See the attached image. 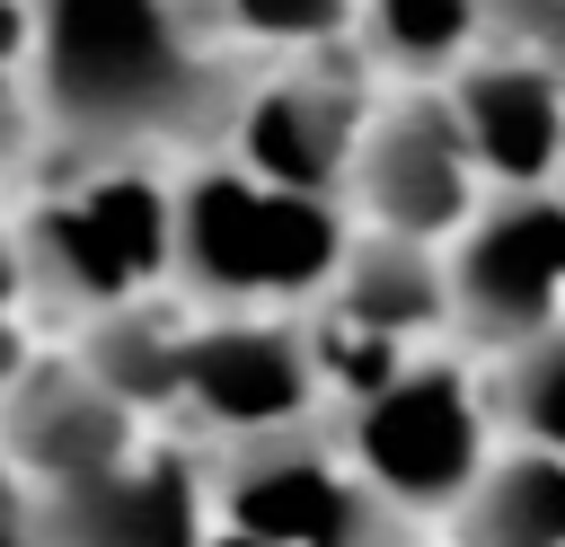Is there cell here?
Returning a JSON list of instances; mask_svg holds the SVG:
<instances>
[{"mask_svg":"<svg viewBox=\"0 0 565 547\" xmlns=\"http://www.w3.org/2000/svg\"><path fill=\"white\" fill-rule=\"evenodd\" d=\"M344 450L353 468L415 521V512H459L486 468H494V441H486V397L468 388L459 362H406L397 379H380L371 397L344 406Z\"/></svg>","mask_w":565,"mask_h":547,"instance_id":"obj_4","label":"cell"},{"mask_svg":"<svg viewBox=\"0 0 565 547\" xmlns=\"http://www.w3.org/2000/svg\"><path fill=\"white\" fill-rule=\"evenodd\" d=\"M221 18L247 44H282V53H318L344 26H362V0H221Z\"/></svg>","mask_w":565,"mask_h":547,"instance_id":"obj_18","label":"cell"},{"mask_svg":"<svg viewBox=\"0 0 565 547\" xmlns=\"http://www.w3.org/2000/svg\"><path fill=\"white\" fill-rule=\"evenodd\" d=\"M353 203L371 229H397V238H433L450 247L477 203H486V168L459 132V106L450 88L441 97H397L371 115L362 132V159H353Z\"/></svg>","mask_w":565,"mask_h":547,"instance_id":"obj_8","label":"cell"},{"mask_svg":"<svg viewBox=\"0 0 565 547\" xmlns=\"http://www.w3.org/2000/svg\"><path fill=\"white\" fill-rule=\"evenodd\" d=\"M18 291H26V265H18V247H0V397L18 388V371H26V344H18Z\"/></svg>","mask_w":565,"mask_h":547,"instance_id":"obj_19","label":"cell"},{"mask_svg":"<svg viewBox=\"0 0 565 547\" xmlns=\"http://www.w3.org/2000/svg\"><path fill=\"white\" fill-rule=\"evenodd\" d=\"M362 35L380 62L433 79V71H459L494 35V9L486 0H362Z\"/></svg>","mask_w":565,"mask_h":547,"instance_id":"obj_16","label":"cell"},{"mask_svg":"<svg viewBox=\"0 0 565 547\" xmlns=\"http://www.w3.org/2000/svg\"><path fill=\"white\" fill-rule=\"evenodd\" d=\"M0 547H35V476L0 459Z\"/></svg>","mask_w":565,"mask_h":547,"instance_id":"obj_21","label":"cell"},{"mask_svg":"<svg viewBox=\"0 0 565 547\" xmlns=\"http://www.w3.org/2000/svg\"><path fill=\"white\" fill-rule=\"evenodd\" d=\"M459 547H565V459L512 450L459 503Z\"/></svg>","mask_w":565,"mask_h":547,"instance_id":"obj_15","label":"cell"},{"mask_svg":"<svg viewBox=\"0 0 565 547\" xmlns=\"http://www.w3.org/2000/svg\"><path fill=\"white\" fill-rule=\"evenodd\" d=\"M35 106L88 159L230 132L247 88L203 35L194 0H35Z\"/></svg>","mask_w":565,"mask_h":547,"instance_id":"obj_1","label":"cell"},{"mask_svg":"<svg viewBox=\"0 0 565 547\" xmlns=\"http://www.w3.org/2000/svg\"><path fill=\"white\" fill-rule=\"evenodd\" d=\"M212 503H221V521H238L274 547H397V529H406V512L353 468L344 432L318 441V423L230 441Z\"/></svg>","mask_w":565,"mask_h":547,"instance_id":"obj_5","label":"cell"},{"mask_svg":"<svg viewBox=\"0 0 565 547\" xmlns=\"http://www.w3.org/2000/svg\"><path fill=\"white\" fill-rule=\"evenodd\" d=\"M185 335H194V318H177L159 291L150 300H132V309H106V318H88V344H79V362L132 406V415H150V406H177V379H185Z\"/></svg>","mask_w":565,"mask_h":547,"instance_id":"obj_14","label":"cell"},{"mask_svg":"<svg viewBox=\"0 0 565 547\" xmlns=\"http://www.w3.org/2000/svg\"><path fill=\"white\" fill-rule=\"evenodd\" d=\"M203 547H274V538H256V529H238V521H221V529H212Z\"/></svg>","mask_w":565,"mask_h":547,"instance_id":"obj_23","label":"cell"},{"mask_svg":"<svg viewBox=\"0 0 565 547\" xmlns=\"http://www.w3.org/2000/svg\"><path fill=\"white\" fill-rule=\"evenodd\" d=\"M459 132L486 185H556L565 176V71L530 44H486L450 71Z\"/></svg>","mask_w":565,"mask_h":547,"instance_id":"obj_11","label":"cell"},{"mask_svg":"<svg viewBox=\"0 0 565 547\" xmlns=\"http://www.w3.org/2000/svg\"><path fill=\"white\" fill-rule=\"evenodd\" d=\"M450 326L494 353L565 326V194L556 185H494L477 221L450 238Z\"/></svg>","mask_w":565,"mask_h":547,"instance_id":"obj_6","label":"cell"},{"mask_svg":"<svg viewBox=\"0 0 565 547\" xmlns=\"http://www.w3.org/2000/svg\"><path fill=\"white\" fill-rule=\"evenodd\" d=\"M503 423L521 432V450H556L565 459V326L530 335L521 353H503V388H494Z\"/></svg>","mask_w":565,"mask_h":547,"instance_id":"obj_17","label":"cell"},{"mask_svg":"<svg viewBox=\"0 0 565 547\" xmlns=\"http://www.w3.org/2000/svg\"><path fill=\"white\" fill-rule=\"evenodd\" d=\"M318 309L362 318V326L415 344V335L450 326V247L397 238V229H362V238L344 247V265H335V282H327Z\"/></svg>","mask_w":565,"mask_h":547,"instance_id":"obj_13","label":"cell"},{"mask_svg":"<svg viewBox=\"0 0 565 547\" xmlns=\"http://www.w3.org/2000/svg\"><path fill=\"white\" fill-rule=\"evenodd\" d=\"M512 44H530V53H547V62L565 71V0H547V9L530 18V35H512Z\"/></svg>","mask_w":565,"mask_h":547,"instance_id":"obj_22","label":"cell"},{"mask_svg":"<svg viewBox=\"0 0 565 547\" xmlns=\"http://www.w3.org/2000/svg\"><path fill=\"white\" fill-rule=\"evenodd\" d=\"M318 344L291 309H212L185 335V379L177 406L194 423H212L221 441H256V432H291L318 423Z\"/></svg>","mask_w":565,"mask_h":547,"instance_id":"obj_7","label":"cell"},{"mask_svg":"<svg viewBox=\"0 0 565 547\" xmlns=\"http://www.w3.org/2000/svg\"><path fill=\"white\" fill-rule=\"evenodd\" d=\"M371 115H380V106H362L353 79L282 71V79L247 88V106H238V124H230V159H247V168L274 176V185H300V194H335V203H344Z\"/></svg>","mask_w":565,"mask_h":547,"instance_id":"obj_10","label":"cell"},{"mask_svg":"<svg viewBox=\"0 0 565 547\" xmlns=\"http://www.w3.org/2000/svg\"><path fill=\"white\" fill-rule=\"evenodd\" d=\"M353 229L335 194L256 176L247 159H203L177 185V291L203 309H300L327 300Z\"/></svg>","mask_w":565,"mask_h":547,"instance_id":"obj_2","label":"cell"},{"mask_svg":"<svg viewBox=\"0 0 565 547\" xmlns=\"http://www.w3.org/2000/svg\"><path fill=\"white\" fill-rule=\"evenodd\" d=\"M556 194H565V176H556Z\"/></svg>","mask_w":565,"mask_h":547,"instance_id":"obj_24","label":"cell"},{"mask_svg":"<svg viewBox=\"0 0 565 547\" xmlns=\"http://www.w3.org/2000/svg\"><path fill=\"white\" fill-rule=\"evenodd\" d=\"M18 265L44 300L79 318L132 309L159 282H177V185H159L141 159H97L26 212Z\"/></svg>","mask_w":565,"mask_h":547,"instance_id":"obj_3","label":"cell"},{"mask_svg":"<svg viewBox=\"0 0 565 547\" xmlns=\"http://www.w3.org/2000/svg\"><path fill=\"white\" fill-rule=\"evenodd\" d=\"M35 62V0H0V88L26 79Z\"/></svg>","mask_w":565,"mask_h":547,"instance_id":"obj_20","label":"cell"},{"mask_svg":"<svg viewBox=\"0 0 565 547\" xmlns=\"http://www.w3.org/2000/svg\"><path fill=\"white\" fill-rule=\"evenodd\" d=\"M141 450V415L88 371V362H26L18 388L0 397V459L35 485H71V476H97L115 459Z\"/></svg>","mask_w":565,"mask_h":547,"instance_id":"obj_12","label":"cell"},{"mask_svg":"<svg viewBox=\"0 0 565 547\" xmlns=\"http://www.w3.org/2000/svg\"><path fill=\"white\" fill-rule=\"evenodd\" d=\"M203 476L177 450H132L97 476L35 485V547H203Z\"/></svg>","mask_w":565,"mask_h":547,"instance_id":"obj_9","label":"cell"}]
</instances>
